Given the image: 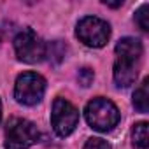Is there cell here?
Masks as SVG:
<instances>
[{
  "label": "cell",
  "instance_id": "6da1fadb",
  "mask_svg": "<svg viewBox=\"0 0 149 149\" xmlns=\"http://www.w3.org/2000/svg\"><path fill=\"white\" fill-rule=\"evenodd\" d=\"M84 116H86L88 125L93 130L104 132V133L105 132H111L118 125V121H119V111H118V107L111 100L102 98V97L93 98L86 105Z\"/></svg>",
  "mask_w": 149,
  "mask_h": 149
},
{
  "label": "cell",
  "instance_id": "7a4b0ae2",
  "mask_svg": "<svg viewBox=\"0 0 149 149\" xmlns=\"http://www.w3.org/2000/svg\"><path fill=\"white\" fill-rule=\"evenodd\" d=\"M39 140L37 126L23 118H13L6 128V149H28Z\"/></svg>",
  "mask_w": 149,
  "mask_h": 149
},
{
  "label": "cell",
  "instance_id": "3957f363",
  "mask_svg": "<svg viewBox=\"0 0 149 149\" xmlns=\"http://www.w3.org/2000/svg\"><path fill=\"white\" fill-rule=\"evenodd\" d=\"M46 91V81L35 72H23L16 79L14 97L23 105H35L42 100Z\"/></svg>",
  "mask_w": 149,
  "mask_h": 149
},
{
  "label": "cell",
  "instance_id": "277c9868",
  "mask_svg": "<svg viewBox=\"0 0 149 149\" xmlns=\"http://www.w3.org/2000/svg\"><path fill=\"white\" fill-rule=\"evenodd\" d=\"M14 51L25 63H39L46 58V44L32 28H25L16 35Z\"/></svg>",
  "mask_w": 149,
  "mask_h": 149
},
{
  "label": "cell",
  "instance_id": "5b68a950",
  "mask_svg": "<svg viewBox=\"0 0 149 149\" xmlns=\"http://www.w3.org/2000/svg\"><path fill=\"white\" fill-rule=\"evenodd\" d=\"M79 40L90 47H102L107 44L111 37V26L107 21L97 18V16H86L77 23L76 30Z\"/></svg>",
  "mask_w": 149,
  "mask_h": 149
},
{
  "label": "cell",
  "instance_id": "8992f818",
  "mask_svg": "<svg viewBox=\"0 0 149 149\" xmlns=\"http://www.w3.org/2000/svg\"><path fill=\"white\" fill-rule=\"evenodd\" d=\"M79 123V111L65 98H56L51 111V125L56 135L67 137Z\"/></svg>",
  "mask_w": 149,
  "mask_h": 149
},
{
  "label": "cell",
  "instance_id": "52a82bcc",
  "mask_svg": "<svg viewBox=\"0 0 149 149\" xmlns=\"http://www.w3.org/2000/svg\"><path fill=\"white\" fill-rule=\"evenodd\" d=\"M139 68V60L133 58H121L118 56L114 63V81L121 88H128L135 83L137 79V70Z\"/></svg>",
  "mask_w": 149,
  "mask_h": 149
},
{
  "label": "cell",
  "instance_id": "ba28073f",
  "mask_svg": "<svg viewBox=\"0 0 149 149\" xmlns=\"http://www.w3.org/2000/svg\"><path fill=\"white\" fill-rule=\"evenodd\" d=\"M116 56L140 60L142 56V42L135 37H125L116 44Z\"/></svg>",
  "mask_w": 149,
  "mask_h": 149
},
{
  "label": "cell",
  "instance_id": "9c48e42d",
  "mask_svg": "<svg viewBox=\"0 0 149 149\" xmlns=\"http://www.w3.org/2000/svg\"><path fill=\"white\" fill-rule=\"evenodd\" d=\"M149 79H144L142 84L135 90L133 93V105L139 112H147L149 111Z\"/></svg>",
  "mask_w": 149,
  "mask_h": 149
},
{
  "label": "cell",
  "instance_id": "30bf717a",
  "mask_svg": "<svg viewBox=\"0 0 149 149\" xmlns=\"http://www.w3.org/2000/svg\"><path fill=\"white\" fill-rule=\"evenodd\" d=\"M132 142L135 149H147L149 147V133H147V123H137L132 133Z\"/></svg>",
  "mask_w": 149,
  "mask_h": 149
},
{
  "label": "cell",
  "instance_id": "8fae6325",
  "mask_svg": "<svg viewBox=\"0 0 149 149\" xmlns=\"http://www.w3.org/2000/svg\"><path fill=\"white\" fill-rule=\"evenodd\" d=\"M147 18H149V6L144 4V6L135 13V23H137V25L140 26V30H144V32L149 30V21H147Z\"/></svg>",
  "mask_w": 149,
  "mask_h": 149
},
{
  "label": "cell",
  "instance_id": "7c38bea8",
  "mask_svg": "<svg viewBox=\"0 0 149 149\" xmlns=\"http://www.w3.org/2000/svg\"><path fill=\"white\" fill-rule=\"evenodd\" d=\"M84 149H111V144H109L107 140H104V139L93 137V139H90V140L84 144Z\"/></svg>",
  "mask_w": 149,
  "mask_h": 149
},
{
  "label": "cell",
  "instance_id": "4fadbf2b",
  "mask_svg": "<svg viewBox=\"0 0 149 149\" xmlns=\"http://www.w3.org/2000/svg\"><path fill=\"white\" fill-rule=\"evenodd\" d=\"M77 79H79V84L81 86H90L91 84V81H93V70H90V68H81L79 70V74H77Z\"/></svg>",
  "mask_w": 149,
  "mask_h": 149
},
{
  "label": "cell",
  "instance_id": "5bb4252c",
  "mask_svg": "<svg viewBox=\"0 0 149 149\" xmlns=\"http://www.w3.org/2000/svg\"><path fill=\"white\" fill-rule=\"evenodd\" d=\"M104 4H105V6H111V7H119L123 2H105V0H104Z\"/></svg>",
  "mask_w": 149,
  "mask_h": 149
},
{
  "label": "cell",
  "instance_id": "9a60e30c",
  "mask_svg": "<svg viewBox=\"0 0 149 149\" xmlns=\"http://www.w3.org/2000/svg\"><path fill=\"white\" fill-rule=\"evenodd\" d=\"M0 119H2V105H0Z\"/></svg>",
  "mask_w": 149,
  "mask_h": 149
},
{
  "label": "cell",
  "instance_id": "2e32d148",
  "mask_svg": "<svg viewBox=\"0 0 149 149\" xmlns=\"http://www.w3.org/2000/svg\"><path fill=\"white\" fill-rule=\"evenodd\" d=\"M0 40H2V32H0Z\"/></svg>",
  "mask_w": 149,
  "mask_h": 149
}]
</instances>
